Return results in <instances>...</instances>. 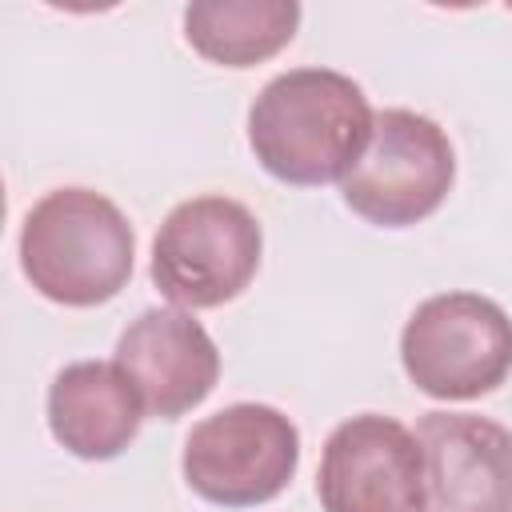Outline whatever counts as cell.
<instances>
[{
    "instance_id": "52a82bcc",
    "label": "cell",
    "mask_w": 512,
    "mask_h": 512,
    "mask_svg": "<svg viewBox=\"0 0 512 512\" xmlns=\"http://www.w3.org/2000/svg\"><path fill=\"white\" fill-rule=\"evenodd\" d=\"M324 512H424V452L400 420L364 412L332 428L316 468Z\"/></svg>"
},
{
    "instance_id": "8992f818",
    "label": "cell",
    "mask_w": 512,
    "mask_h": 512,
    "mask_svg": "<svg viewBox=\"0 0 512 512\" xmlns=\"http://www.w3.org/2000/svg\"><path fill=\"white\" fill-rule=\"evenodd\" d=\"M300 464V432L272 404H228L184 440L188 488L220 508H252L288 488Z\"/></svg>"
},
{
    "instance_id": "3957f363",
    "label": "cell",
    "mask_w": 512,
    "mask_h": 512,
    "mask_svg": "<svg viewBox=\"0 0 512 512\" xmlns=\"http://www.w3.org/2000/svg\"><path fill=\"white\" fill-rule=\"evenodd\" d=\"M260 252V220L240 200L192 196L164 216L152 240V284L180 308H220L252 284Z\"/></svg>"
},
{
    "instance_id": "6da1fadb",
    "label": "cell",
    "mask_w": 512,
    "mask_h": 512,
    "mask_svg": "<svg viewBox=\"0 0 512 512\" xmlns=\"http://www.w3.org/2000/svg\"><path fill=\"white\" fill-rule=\"evenodd\" d=\"M376 112L364 88L332 68L272 76L248 108V144L260 168L296 188L344 184L368 152Z\"/></svg>"
},
{
    "instance_id": "277c9868",
    "label": "cell",
    "mask_w": 512,
    "mask_h": 512,
    "mask_svg": "<svg viewBox=\"0 0 512 512\" xmlns=\"http://www.w3.org/2000/svg\"><path fill=\"white\" fill-rule=\"evenodd\" d=\"M408 380L432 400H476L512 372V320L480 292L428 296L400 332Z\"/></svg>"
},
{
    "instance_id": "8fae6325",
    "label": "cell",
    "mask_w": 512,
    "mask_h": 512,
    "mask_svg": "<svg viewBox=\"0 0 512 512\" xmlns=\"http://www.w3.org/2000/svg\"><path fill=\"white\" fill-rule=\"evenodd\" d=\"M300 24L296 0H196L184 8L188 44L224 68H252L292 44Z\"/></svg>"
},
{
    "instance_id": "7a4b0ae2",
    "label": "cell",
    "mask_w": 512,
    "mask_h": 512,
    "mask_svg": "<svg viewBox=\"0 0 512 512\" xmlns=\"http://www.w3.org/2000/svg\"><path fill=\"white\" fill-rule=\"evenodd\" d=\"M136 236L128 216L92 188H56L32 204L20 228L28 284L64 308H96L132 276Z\"/></svg>"
},
{
    "instance_id": "9c48e42d",
    "label": "cell",
    "mask_w": 512,
    "mask_h": 512,
    "mask_svg": "<svg viewBox=\"0 0 512 512\" xmlns=\"http://www.w3.org/2000/svg\"><path fill=\"white\" fill-rule=\"evenodd\" d=\"M116 364L148 416L176 420L208 400L220 380V352L192 312L148 308L116 340Z\"/></svg>"
},
{
    "instance_id": "30bf717a",
    "label": "cell",
    "mask_w": 512,
    "mask_h": 512,
    "mask_svg": "<svg viewBox=\"0 0 512 512\" xmlns=\"http://www.w3.org/2000/svg\"><path fill=\"white\" fill-rule=\"evenodd\" d=\"M144 420V400L120 364L76 360L56 372L48 388V428L60 448L80 460L120 456Z\"/></svg>"
},
{
    "instance_id": "ba28073f",
    "label": "cell",
    "mask_w": 512,
    "mask_h": 512,
    "mask_svg": "<svg viewBox=\"0 0 512 512\" xmlns=\"http://www.w3.org/2000/svg\"><path fill=\"white\" fill-rule=\"evenodd\" d=\"M424 452V512H512V432L472 412H428L416 424Z\"/></svg>"
},
{
    "instance_id": "5b68a950",
    "label": "cell",
    "mask_w": 512,
    "mask_h": 512,
    "mask_svg": "<svg viewBox=\"0 0 512 512\" xmlns=\"http://www.w3.org/2000/svg\"><path fill=\"white\" fill-rule=\"evenodd\" d=\"M456 180L444 128L412 108L376 112L368 152L340 184L344 204L376 228H408L432 216Z\"/></svg>"
}]
</instances>
